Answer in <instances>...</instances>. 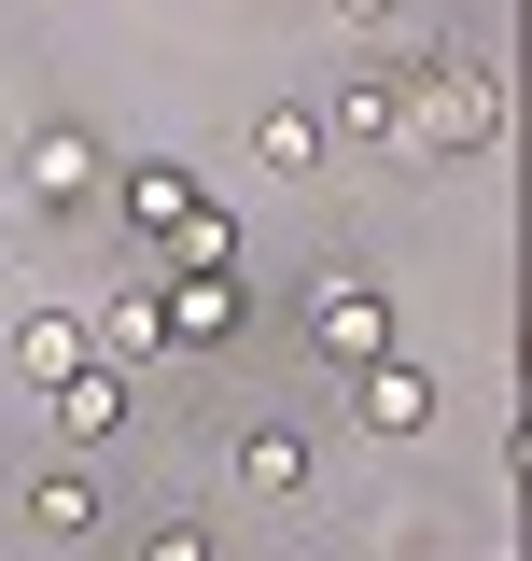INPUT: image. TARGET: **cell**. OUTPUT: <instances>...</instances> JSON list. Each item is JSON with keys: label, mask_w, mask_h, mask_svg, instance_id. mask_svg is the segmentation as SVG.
I'll list each match as a JSON object with an SVG mask.
<instances>
[{"label": "cell", "mask_w": 532, "mask_h": 561, "mask_svg": "<svg viewBox=\"0 0 532 561\" xmlns=\"http://www.w3.org/2000/svg\"><path fill=\"white\" fill-rule=\"evenodd\" d=\"M99 169H113L99 127H28V140H14V183H28L43 210H99Z\"/></svg>", "instance_id": "obj_2"}, {"label": "cell", "mask_w": 532, "mask_h": 561, "mask_svg": "<svg viewBox=\"0 0 532 561\" xmlns=\"http://www.w3.org/2000/svg\"><path fill=\"white\" fill-rule=\"evenodd\" d=\"M0 154H14V127H0Z\"/></svg>", "instance_id": "obj_15"}, {"label": "cell", "mask_w": 532, "mask_h": 561, "mask_svg": "<svg viewBox=\"0 0 532 561\" xmlns=\"http://www.w3.org/2000/svg\"><path fill=\"white\" fill-rule=\"evenodd\" d=\"M309 337H323L336 365H365V351H393V295H379V280H323V295H309Z\"/></svg>", "instance_id": "obj_3"}, {"label": "cell", "mask_w": 532, "mask_h": 561, "mask_svg": "<svg viewBox=\"0 0 532 561\" xmlns=\"http://www.w3.org/2000/svg\"><path fill=\"white\" fill-rule=\"evenodd\" d=\"M350 408H365V435H420V421H435V379H420L406 351H365V365H350Z\"/></svg>", "instance_id": "obj_4"}, {"label": "cell", "mask_w": 532, "mask_h": 561, "mask_svg": "<svg viewBox=\"0 0 532 561\" xmlns=\"http://www.w3.org/2000/svg\"><path fill=\"white\" fill-rule=\"evenodd\" d=\"M323 140H406V84H393V70H350L336 113H323Z\"/></svg>", "instance_id": "obj_6"}, {"label": "cell", "mask_w": 532, "mask_h": 561, "mask_svg": "<svg viewBox=\"0 0 532 561\" xmlns=\"http://www.w3.org/2000/svg\"><path fill=\"white\" fill-rule=\"evenodd\" d=\"M28 534H57V548H84V534H99V478H84V463H57V478H28Z\"/></svg>", "instance_id": "obj_8"}, {"label": "cell", "mask_w": 532, "mask_h": 561, "mask_svg": "<svg viewBox=\"0 0 532 561\" xmlns=\"http://www.w3.org/2000/svg\"><path fill=\"white\" fill-rule=\"evenodd\" d=\"M140 561H210V534H197V519H154V534H140Z\"/></svg>", "instance_id": "obj_13"}, {"label": "cell", "mask_w": 532, "mask_h": 561, "mask_svg": "<svg viewBox=\"0 0 532 561\" xmlns=\"http://www.w3.org/2000/svg\"><path fill=\"white\" fill-rule=\"evenodd\" d=\"M393 14H406V0H336V28H393Z\"/></svg>", "instance_id": "obj_14"}, {"label": "cell", "mask_w": 532, "mask_h": 561, "mask_svg": "<svg viewBox=\"0 0 532 561\" xmlns=\"http://www.w3.org/2000/svg\"><path fill=\"white\" fill-rule=\"evenodd\" d=\"M253 169L309 183V169H323V113H266V127H253Z\"/></svg>", "instance_id": "obj_10"}, {"label": "cell", "mask_w": 532, "mask_h": 561, "mask_svg": "<svg viewBox=\"0 0 532 561\" xmlns=\"http://www.w3.org/2000/svg\"><path fill=\"white\" fill-rule=\"evenodd\" d=\"M57 435H70V449L127 435V365H70V379H57Z\"/></svg>", "instance_id": "obj_5"}, {"label": "cell", "mask_w": 532, "mask_h": 561, "mask_svg": "<svg viewBox=\"0 0 532 561\" xmlns=\"http://www.w3.org/2000/svg\"><path fill=\"white\" fill-rule=\"evenodd\" d=\"M99 351H113V365H140V351H169V309H154V295H113V309H99Z\"/></svg>", "instance_id": "obj_12"}, {"label": "cell", "mask_w": 532, "mask_h": 561, "mask_svg": "<svg viewBox=\"0 0 532 561\" xmlns=\"http://www.w3.org/2000/svg\"><path fill=\"white\" fill-rule=\"evenodd\" d=\"M239 491H253V505H294V491H309V435H280V421L239 435Z\"/></svg>", "instance_id": "obj_7"}, {"label": "cell", "mask_w": 532, "mask_h": 561, "mask_svg": "<svg viewBox=\"0 0 532 561\" xmlns=\"http://www.w3.org/2000/svg\"><path fill=\"white\" fill-rule=\"evenodd\" d=\"M505 127V99H490V70L463 57V43H435V57H406V154H476V140Z\"/></svg>", "instance_id": "obj_1"}, {"label": "cell", "mask_w": 532, "mask_h": 561, "mask_svg": "<svg viewBox=\"0 0 532 561\" xmlns=\"http://www.w3.org/2000/svg\"><path fill=\"white\" fill-rule=\"evenodd\" d=\"M154 309H169V337H224V323H239V280L183 267V295H154Z\"/></svg>", "instance_id": "obj_9"}, {"label": "cell", "mask_w": 532, "mask_h": 561, "mask_svg": "<svg viewBox=\"0 0 532 561\" xmlns=\"http://www.w3.org/2000/svg\"><path fill=\"white\" fill-rule=\"evenodd\" d=\"M70 365H84V337H70L57 309H43V323H14V379H28V393H57Z\"/></svg>", "instance_id": "obj_11"}]
</instances>
